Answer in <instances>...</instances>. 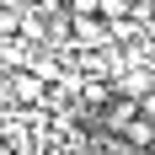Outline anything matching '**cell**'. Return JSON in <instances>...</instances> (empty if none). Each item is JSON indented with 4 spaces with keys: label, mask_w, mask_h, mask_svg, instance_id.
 Here are the masks:
<instances>
[{
    "label": "cell",
    "mask_w": 155,
    "mask_h": 155,
    "mask_svg": "<svg viewBox=\"0 0 155 155\" xmlns=\"http://www.w3.org/2000/svg\"><path fill=\"white\" fill-rule=\"evenodd\" d=\"M70 38L80 48H102L112 38V21H102V16H70Z\"/></svg>",
    "instance_id": "1"
},
{
    "label": "cell",
    "mask_w": 155,
    "mask_h": 155,
    "mask_svg": "<svg viewBox=\"0 0 155 155\" xmlns=\"http://www.w3.org/2000/svg\"><path fill=\"white\" fill-rule=\"evenodd\" d=\"M5 91H11L16 102H43V75H38V70H16Z\"/></svg>",
    "instance_id": "2"
},
{
    "label": "cell",
    "mask_w": 155,
    "mask_h": 155,
    "mask_svg": "<svg viewBox=\"0 0 155 155\" xmlns=\"http://www.w3.org/2000/svg\"><path fill=\"white\" fill-rule=\"evenodd\" d=\"M64 5H70V16H96L102 11V0H64Z\"/></svg>",
    "instance_id": "5"
},
{
    "label": "cell",
    "mask_w": 155,
    "mask_h": 155,
    "mask_svg": "<svg viewBox=\"0 0 155 155\" xmlns=\"http://www.w3.org/2000/svg\"><path fill=\"white\" fill-rule=\"evenodd\" d=\"M139 112H144V118L155 123V91H144V96H139Z\"/></svg>",
    "instance_id": "6"
},
{
    "label": "cell",
    "mask_w": 155,
    "mask_h": 155,
    "mask_svg": "<svg viewBox=\"0 0 155 155\" xmlns=\"http://www.w3.org/2000/svg\"><path fill=\"white\" fill-rule=\"evenodd\" d=\"M102 21H128V16H134V0H102Z\"/></svg>",
    "instance_id": "4"
},
{
    "label": "cell",
    "mask_w": 155,
    "mask_h": 155,
    "mask_svg": "<svg viewBox=\"0 0 155 155\" xmlns=\"http://www.w3.org/2000/svg\"><path fill=\"white\" fill-rule=\"evenodd\" d=\"M150 155H155V144H150Z\"/></svg>",
    "instance_id": "7"
},
{
    "label": "cell",
    "mask_w": 155,
    "mask_h": 155,
    "mask_svg": "<svg viewBox=\"0 0 155 155\" xmlns=\"http://www.w3.org/2000/svg\"><path fill=\"white\" fill-rule=\"evenodd\" d=\"M118 139H123V144H134V150H150V144H155V123L139 112V118H128V123L118 128Z\"/></svg>",
    "instance_id": "3"
}]
</instances>
